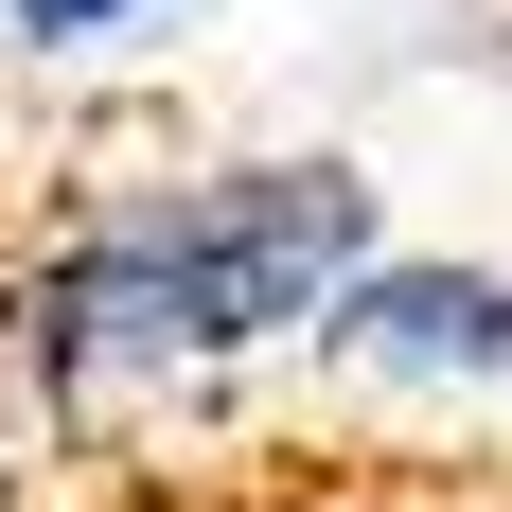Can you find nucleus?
<instances>
[{"instance_id":"obj_4","label":"nucleus","mask_w":512,"mask_h":512,"mask_svg":"<svg viewBox=\"0 0 512 512\" xmlns=\"http://www.w3.org/2000/svg\"><path fill=\"white\" fill-rule=\"evenodd\" d=\"M265 512H407V495H265Z\"/></svg>"},{"instance_id":"obj_1","label":"nucleus","mask_w":512,"mask_h":512,"mask_svg":"<svg viewBox=\"0 0 512 512\" xmlns=\"http://www.w3.org/2000/svg\"><path fill=\"white\" fill-rule=\"evenodd\" d=\"M389 248V195L354 159H195V177H106L0 265V371L36 407H142L248 354H318Z\"/></svg>"},{"instance_id":"obj_3","label":"nucleus","mask_w":512,"mask_h":512,"mask_svg":"<svg viewBox=\"0 0 512 512\" xmlns=\"http://www.w3.org/2000/svg\"><path fill=\"white\" fill-rule=\"evenodd\" d=\"M159 0H0V36L18 53H106V36H142Z\"/></svg>"},{"instance_id":"obj_2","label":"nucleus","mask_w":512,"mask_h":512,"mask_svg":"<svg viewBox=\"0 0 512 512\" xmlns=\"http://www.w3.org/2000/svg\"><path fill=\"white\" fill-rule=\"evenodd\" d=\"M318 354L389 371V389H512V265L495 248H371L354 301L318 318Z\"/></svg>"},{"instance_id":"obj_5","label":"nucleus","mask_w":512,"mask_h":512,"mask_svg":"<svg viewBox=\"0 0 512 512\" xmlns=\"http://www.w3.org/2000/svg\"><path fill=\"white\" fill-rule=\"evenodd\" d=\"M495 89H512V18H495Z\"/></svg>"}]
</instances>
